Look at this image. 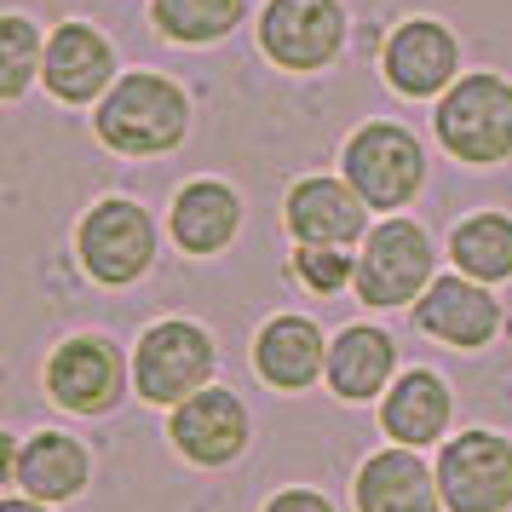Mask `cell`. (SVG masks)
Listing matches in <instances>:
<instances>
[{
  "label": "cell",
  "mask_w": 512,
  "mask_h": 512,
  "mask_svg": "<svg viewBox=\"0 0 512 512\" xmlns=\"http://www.w3.org/2000/svg\"><path fill=\"white\" fill-rule=\"evenodd\" d=\"M93 133L116 156H173L190 133V98L162 70H127L104 104H93Z\"/></svg>",
  "instance_id": "obj_1"
},
{
  "label": "cell",
  "mask_w": 512,
  "mask_h": 512,
  "mask_svg": "<svg viewBox=\"0 0 512 512\" xmlns=\"http://www.w3.org/2000/svg\"><path fill=\"white\" fill-rule=\"evenodd\" d=\"M432 133L466 167L512 162V81L495 70H466L443 98H432Z\"/></svg>",
  "instance_id": "obj_2"
},
{
  "label": "cell",
  "mask_w": 512,
  "mask_h": 512,
  "mask_svg": "<svg viewBox=\"0 0 512 512\" xmlns=\"http://www.w3.org/2000/svg\"><path fill=\"white\" fill-rule=\"evenodd\" d=\"M432 282H438V242L420 219L386 213L380 225H369L363 248H357V282H351V294L369 311H403Z\"/></svg>",
  "instance_id": "obj_3"
},
{
  "label": "cell",
  "mask_w": 512,
  "mask_h": 512,
  "mask_svg": "<svg viewBox=\"0 0 512 512\" xmlns=\"http://www.w3.org/2000/svg\"><path fill=\"white\" fill-rule=\"evenodd\" d=\"M156 254H162V231L133 196H104L75 219V259L98 288H133L156 265Z\"/></svg>",
  "instance_id": "obj_4"
},
{
  "label": "cell",
  "mask_w": 512,
  "mask_h": 512,
  "mask_svg": "<svg viewBox=\"0 0 512 512\" xmlns=\"http://www.w3.org/2000/svg\"><path fill=\"white\" fill-rule=\"evenodd\" d=\"M219 374V346L202 323L190 317H162L139 334L133 346V392L150 409H179L185 397L213 386Z\"/></svg>",
  "instance_id": "obj_5"
},
{
  "label": "cell",
  "mask_w": 512,
  "mask_h": 512,
  "mask_svg": "<svg viewBox=\"0 0 512 512\" xmlns=\"http://www.w3.org/2000/svg\"><path fill=\"white\" fill-rule=\"evenodd\" d=\"M340 173L374 213H403L426 185V150L403 121H363L340 144Z\"/></svg>",
  "instance_id": "obj_6"
},
{
  "label": "cell",
  "mask_w": 512,
  "mask_h": 512,
  "mask_svg": "<svg viewBox=\"0 0 512 512\" xmlns=\"http://www.w3.org/2000/svg\"><path fill=\"white\" fill-rule=\"evenodd\" d=\"M47 397L64 415L98 420L116 415L121 397L133 392V351H121L110 334H70L47 351V374H41Z\"/></svg>",
  "instance_id": "obj_7"
},
{
  "label": "cell",
  "mask_w": 512,
  "mask_h": 512,
  "mask_svg": "<svg viewBox=\"0 0 512 512\" xmlns=\"http://www.w3.org/2000/svg\"><path fill=\"white\" fill-rule=\"evenodd\" d=\"M351 18L340 0H265L259 6V52L288 75H317L346 52Z\"/></svg>",
  "instance_id": "obj_8"
},
{
  "label": "cell",
  "mask_w": 512,
  "mask_h": 512,
  "mask_svg": "<svg viewBox=\"0 0 512 512\" xmlns=\"http://www.w3.org/2000/svg\"><path fill=\"white\" fill-rule=\"evenodd\" d=\"M443 512H512V438L489 426H466L438 449Z\"/></svg>",
  "instance_id": "obj_9"
},
{
  "label": "cell",
  "mask_w": 512,
  "mask_h": 512,
  "mask_svg": "<svg viewBox=\"0 0 512 512\" xmlns=\"http://www.w3.org/2000/svg\"><path fill=\"white\" fill-rule=\"evenodd\" d=\"M0 484H12L18 495H35L47 507H64L93 484V455L75 432H58V426L35 432V438L6 432L0 438Z\"/></svg>",
  "instance_id": "obj_10"
},
{
  "label": "cell",
  "mask_w": 512,
  "mask_h": 512,
  "mask_svg": "<svg viewBox=\"0 0 512 512\" xmlns=\"http://www.w3.org/2000/svg\"><path fill=\"white\" fill-rule=\"evenodd\" d=\"M380 75L397 98H443L461 81V35L438 18H403L380 47Z\"/></svg>",
  "instance_id": "obj_11"
},
{
  "label": "cell",
  "mask_w": 512,
  "mask_h": 512,
  "mask_svg": "<svg viewBox=\"0 0 512 512\" xmlns=\"http://www.w3.org/2000/svg\"><path fill=\"white\" fill-rule=\"evenodd\" d=\"M167 443L190 466H231L254 443V415L231 386H202L179 409H167Z\"/></svg>",
  "instance_id": "obj_12"
},
{
  "label": "cell",
  "mask_w": 512,
  "mask_h": 512,
  "mask_svg": "<svg viewBox=\"0 0 512 512\" xmlns=\"http://www.w3.org/2000/svg\"><path fill=\"white\" fill-rule=\"evenodd\" d=\"M121 81V52L104 29L81 24H58L47 35V64H41V87H47L58 104L70 110H87V104H104V93Z\"/></svg>",
  "instance_id": "obj_13"
},
{
  "label": "cell",
  "mask_w": 512,
  "mask_h": 512,
  "mask_svg": "<svg viewBox=\"0 0 512 512\" xmlns=\"http://www.w3.org/2000/svg\"><path fill=\"white\" fill-rule=\"evenodd\" d=\"M369 202L351 190L346 173H305L282 196V225L294 242H323V248H363L369 236Z\"/></svg>",
  "instance_id": "obj_14"
},
{
  "label": "cell",
  "mask_w": 512,
  "mask_h": 512,
  "mask_svg": "<svg viewBox=\"0 0 512 512\" xmlns=\"http://www.w3.org/2000/svg\"><path fill=\"white\" fill-rule=\"evenodd\" d=\"M415 328L426 340H438V346H455V351H484L501 323H507V311H501V294L489 288V282H472V277H438L415 305Z\"/></svg>",
  "instance_id": "obj_15"
},
{
  "label": "cell",
  "mask_w": 512,
  "mask_h": 512,
  "mask_svg": "<svg viewBox=\"0 0 512 512\" xmlns=\"http://www.w3.org/2000/svg\"><path fill=\"white\" fill-rule=\"evenodd\" d=\"M351 507L357 512H443L438 466L420 461V449H374L351 478Z\"/></svg>",
  "instance_id": "obj_16"
},
{
  "label": "cell",
  "mask_w": 512,
  "mask_h": 512,
  "mask_svg": "<svg viewBox=\"0 0 512 512\" xmlns=\"http://www.w3.org/2000/svg\"><path fill=\"white\" fill-rule=\"evenodd\" d=\"M242 231V190L225 179H190L179 185L173 208H167V236L173 248L190 259H213L225 254Z\"/></svg>",
  "instance_id": "obj_17"
},
{
  "label": "cell",
  "mask_w": 512,
  "mask_h": 512,
  "mask_svg": "<svg viewBox=\"0 0 512 512\" xmlns=\"http://www.w3.org/2000/svg\"><path fill=\"white\" fill-rule=\"evenodd\" d=\"M254 374L271 392H311L328 374V340L323 328L300 311H277L254 334Z\"/></svg>",
  "instance_id": "obj_18"
},
{
  "label": "cell",
  "mask_w": 512,
  "mask_h": 512,
  "mask_svg": "<svg viewBox=\"0 0 512 512\" xmlns=\"http://www.w3.org/2000/svg\"><path fill=\"white\" fill-rule=\"evenodd\" d=\"M455 420V392L438 369H403L380 397V432L403 449H426V443L449 438Z\"/></svg>",
  "instance_id": "obj_19"
},
{
  "label": "cell",
  "mask_w": 512,
  "mask_h": 512,
  "mask_svg": "<svg viewBox=\"0 0 512 512\" xmlns=\"http://www.w3.org/2000/svg\"><path fill=\"white\" fill-rule=\"evenodd\" d=\"M397 340L392 328H374V323H351L328 340V392L340 403H380L386 386L397 380Z\"/></svg>",
  "instance_id": "obj_20"
},
{
  "label": "cell",
  "mask_w": 512,
  "mask_h": 512,
  "mask_svg": "<svg viewBox=\"0 0 512 512\" xmlns=\"http://www.w3.org/2000/svg\"><path fill=\"white\" fill-rule=\"evenodd\" d=\"M449 259H455V271L472 282H512V213L501 208H478L455 219V231H449Z\"/></svg>",
  "instance_id": "obj_21"
},
{
  "label": "cell",
  "mask_w": 512,
  "mask_h": 512,
  "mask_svg": "<svg viewBox=\"0 0 512 512\" xmlns=\"http://www.w3.org/2000/svg\"><path fill=\"white\" fill-rule=\"evenodd\" d=\"M248 18V0H150V29L173 47L231 41Z\"/></svg>",
  "instance_id": "obj_22"
},
{
  "label": "cell",
  "mask_w": 512,
  "mask_h": 512,
  "mask_svg": "<svg viewBox=\"0 0 512 512\" xmlns=\"http://www.w3.org/2000/svg\"><path fill=\"white\" fill-rule=\"evenodd\" d=\"M41 64H47V35L24 12H6L0 18V98H24L41 81Z\"/></svg>",
  "instance_id": "obj_23"
},
{
  "label": "cell",
  "mask_w": 512,
  "mask_h": 512,
  "mask_svg": "<svg viewBox=\"0 0 512 512\" xmlns=\"http://www.w3.org/2000/svg\"><path fill=\"white\" fill-rule=\"evenodd\" d=\"M288 277L300 282L305 294H340L357 282V248H323V242H294L288 254Z\"/></svg>",
  "instance_id": "obj_24"
},
{
  "label": "cell",
  "mask_w": 512,
  "mask_h": 512,
  "mask_svg": "<svg viewBox=\"0 0 512 512\" xmlns=\"http://www.w3.org/2000/svg\"><path fill=\"white\" fill-rule=\"evenodd\" d=\"M259 512H334V501H328L323 489H305V484H294V489H277L271 501Z\"/></svg>",
  "instance_id": "obj_25"
},
{
  "label": "cell",
  "mask_w": 512,
  "mask_h": 512,
  "mask_svg": "<svg viewBox=\"0 0 512 512\" xmlns=\"http://www.w3.org/2000/svg\"><path fill=\"white\" fill-rule=\"evenodd\" d=\"M0 512H52V507L35 501V495H0Z\"/></svg>",
  "instance_id": "obj_26"
}]
</instances>
